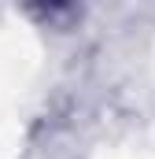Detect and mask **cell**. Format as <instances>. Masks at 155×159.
Listing matches in <instances>:
<instances>
[{
  "mask_svg": "<svg viewBox=\"0 0 155 159\" xmlns=\"http://www.w3.org/2000/svg\"><path fill=\"white\" fill-rule=\"evenodd\" d=\"M26 7L37 19H44V22H59V19H67L78 7V0H26Z\"/></svg>",
  "mask_w": 155,
  "mask_h": 159,
  "instance_id": "6da1fadb",
  "label": "cell"
}]
</instances>
